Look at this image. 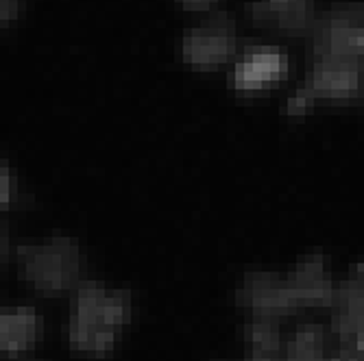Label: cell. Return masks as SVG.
I'll return each instance as SVG.
<instances>
[{
  "instance_id": "cell-9",
  "label": "cell",
  "mask_w": 364,
  "mask_h": 361,
  "mask_svg": "<svg viewBox=\"0 0 364 361\" xmlns=\"http://www.w3.org/2000/svg\"><path fill=\"white\" fill-rule=\"evenodd\" d=\"M16 196V181L14 172L9 168V163L5 159H0V209H5L11 205Z\"/></svg>"
},
{
  "instance_id": "cell-11",
  "label": "cell",
  "mask_w": 364,
  "mask_h": 361,
  "mask_svg": "<svg viewBox=\"0 0 364 361\" xmlns=\"http://www.w3.org/2000/svg\"><path fill=\"white\" fill-rule=\"evenodd\" d=\"M216 3H218V0H179V5L186 11H208Z\"/></svg>"
},
{
  "instance_id": "cell-2",
  "label": "cell",
  "mask_w": 364,
  "mask_h": 361,
  "mask_svg": "<svg viewBox=\"0 0 364 361\" xmlns=\"http://www.w3.org/2000/svg\"><path fill=\"white\" fill-rule=\"evenodd\" d=\"M16 255L26 283L44 296H61L83 281V255L75 238L50 235L42 242L18 246Z\"/></svg>"
},
{
  "instance_id": "cell-8",
  "label": "cell",
  "mask_w": 364,
  "mask_h": 361,
  "mask_svg": "<svg viewBox=\"0 0 364 361\" xmlns=\"http://www.w3.org/2000/svg\"><path fill=\"white\" fill-rule=\"evenodd\" d=\"M288 70L286 55L277 50H251L234 68V87L242 91L264 89L282 79Z\"/></svg>"
},
{
  "instance_id": "cell-3",
  "label": "cell",
  "mask_w": 364,
  "mask_h": 361,
  "mask_svg": "<svg viewBox=\"0 0 364 361\" xmlns=\"http://www.w3.org/2000/svg\"><path fill=\"white\" fill-rule=\"evenodd\" d=\"M310 59L364 61V3L334 5L314 18Z\"/></svg>"
},
{
  "instance_id": "cell-4",
  "label": "cell",
  "mask_w": 364,
  "mask_h": 361,
  "mask_svg": "<svg viewBox=\"0 0 364 361\" xmlns=\"http://www.w3.org/2000/svg\"><path fill=\"white\" fill-rule=\"evenodd\" d=\"M364 63L351 59H310L306 85L288 98V113L301 116L318 98L347 101L355 96L362 83Z\"/></svg>"
},
{
  "instance_id": "cell-12",
  "label": "cell",
  "mask_w": 364,
  "mask_h": 361,
  "mask_svg": "<svg viewBox=\"0 0 364 361\" xmlns=\"http://www.w3.org/2000/svg\"><path fill=\"white\" fill-rule=\"evenodd\" d=\"M5 250H7V238L3 231H0V261L5 259Z\"/></svg>"
},
{
  "instance_id": "cell-5",
  "label": "cell",
  "mask_w": 364,
  "mask_h": 361,
  "mask_svg": "<svg viewBox=\"0 0 364 361\" xmlns=\"http://www.w3.org/2000/svg\"><path fill=\"white\" fill-rule=\"evenodd\" d=\"M236 22L218 13L194 28H188L181 42V57L194 70H216L236 52Z\"/></svg>"
},
{
  "instance_id": "cell-7",
  "label": "cell",
  "mask_w": 364,
  "mask_h": 361,
  "mask_svg": "<svg viewBox=\"0 0 364 361\" xmlns=\"http://www.w3.org/2000/svg\"><path fill=\"white\" fill-rule=\"evenodd\" d=\"M44 335V318L31 307L0 309V350L20 352L38 346Z\"/></svg>"
},
{
  "instance_id": "cell-1",
  "label": "cell",
  "mask_w": 364,
  "mask_h": 361,
  "mask_svg": "<svg viewBox=\"0 0 364 361\" xmlns=\"http://www.w3.org/2000/svg\"><path fill=\"white\" fill-rule=\"evenodd\" d=\"M134 303L129 289H112L101 281H81L75 289L73 313L65 322V342L73 350L105 355L129 324Z\"/></svg>"
},
{
  "instance_id": "cell-6",
  "label": "cell",
  "mask_w": 364,
  "mask_h": 361,
  "mask_svg": "<svg viewBox=\"0 0 364 361\" xmlns=\"http://www.w3.org/2000/svg\"><path fill=\"white\" fill-rule=\"evenodd\" d=\"M251 18L262 24H273L288 35H310L312 11L310 0H262L249 5Z\"/></svg>"
},
{
  "instance_id": "cell-10",
  "label": "cell",
  "mask_w": 364,
  "mask_h": 361,
  "mask_svg": "<svg viewBox=\"0 0 364 361\" xmlns=\"http://www.w3.org/2000/svg\"><path fill=\"white\" fill-rule=\"evenodd\" d=\"M24 13V0H0V30L11 26Z\"/></svg>"
}]
</instances>
